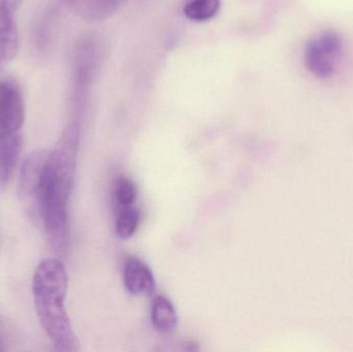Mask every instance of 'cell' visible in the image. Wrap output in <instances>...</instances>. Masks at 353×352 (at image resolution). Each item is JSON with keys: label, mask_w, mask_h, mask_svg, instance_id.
Instances as JSON below:
<instances>
[{"label": "cell", "mask_w": 353, "mask_h": 352, "mask_svg": "<svg viewBox=\"0 0 353 352\" xmlns=\"http://www.w3.org/2000/svg\"><path fill=\"white\" fill-rule=\"evenodd\" d=\"M124 284L132 295H151L154 293V276L150 268L142 260L137 258H130L126 260L123 272Z\"/></svg>", "instance_id": "cell-6"}, {"label": "cell", "mask_w": 353, "mask_h": 352, "mask_svg": "<svg viewBox=\"0 0 353 352\" xmlns=\"http://www.w3.org/2000/svg\"><path fill=\"white\" fill-rule=\"evenodd\" d=\"M97 66V48L94 41L84 39L79 43L74 59V105L81 112L86 103L89 89Z\"/></svg>", "instance_id": "cell-4"}, {"label": "cell", "mask_w": 353, "mask_h": 352, "mask_svg": "<svg viewBox=\"0 0 353 352\" xmlns=\"http://www.w3.org/2000/svg\"><path fill=\"white\" fill-rule=\"evenodd\" d=\"M116 196L122 208L132 206L137 198V187L134 182L130 179L121 180L116 189Z\"/></svg>", "instance_id": "cell-16"}, {"label": "cell", "mask_w": 353, "mask_h": 352, "mask_svg": "<svg viewBox=\"0 0 353 352\" xmlns=\"http://www.w3.org/2000/svg\"><path fill=\"white\" fill-rule=\"evenodd\" d=\"M151 320L155 330L170 334L176 330L178 315L173 304L165 297H157L151 307Z\"/></svg>", "instance_id": "cell-9"}, {"label": "cell", "mask_w": 353, "mask_h": 352, "mask_svg": "<svg viewBox=\"0 0 353 352\" xmlns=\"http://www.w3.org/2000/svg\"><path fill=\"white\" fill-rule=\"evenodd\" d=\"M49 151L41 149L27 156L19 176V198L25 210L35 220H39V196Z\"/></svg>", "instance_id": "cell-3"}, {"label": "cell", "mask_w": 353, "mask_h": 352, "mask_svg": "<svg viewBox=\"0 0 353 352\" xmlns=\"http://www.w3.org/2000/svg\"><path fill=\"white\" fill-rule=\"evenodd\" d=\"M80 127L70 124L57 146L49 151L39 196V220L56 252L64 254L70 246L68 204L74 186Z\"/></svg>", "instance_id": "cell-1"}, {"label": "cell", "mask_w": 353, "mask_h": 352, "mask_svg": "<svg viewBox=\"0 0 353 352\" xmlns=\"http://www.w3.org/2000/svg\"><path fill=\"white\" fill-rule=\"evenodd\" d=\"M123 0H85L80 10L88 21H101L111 16Z\"/></svg>", "instance_id": "cell-12"}, {"label": "cell", "mask_w": 353, "mask_h": 352, "mask_svg": "<svg viewBox=\"0 0 353 352\" xmlns=\"http://www.w3.org/2000/svg\"><path fill=\"white\" fill-rule=\"evenodd\" d=\"M63 1L66 2L68 6H72V8H80L84 3L85 0H63Z\"/></svg>", "instance_id": "cell-18"}, {"label": "cell", "mask_w": 353, "mask_h": 352, "mask_svg": "<svg viewBox=\"0 0 353 352\" xmlns=\"http://www.w3.org/2000/svg\"><path fill=\"white\" fill-rule=\"evenodd\" d=\"M68 285L64 265L57 258H46L33 275V301L39 322L56 349L78 351L80 342L64 305Z\"/></svg>", "instance_id": "cell-2"}, {"label": "cell", "mask_w": 353, "mask_h": 352, "mask_svg": "<svg viewBox=\"0 0 353 352\" xmlns=\"http://www.w3.org/2000/svg\"><path fill=\"white\" fill-rule=\"evenodd\" d=\"M3 342H2L1 335H0V351H3Z\"/></svg>", "instance_id": "cell-19"}, {"label": "cell", "mask_w": 353, "mask_h": 352, "mask_svg": "<svg viewBox=\"0 0 353 352\" xmlns=\"http://www.w3.org/2000/svg\"><path fill=\"white\" fill-rule=\"evenodd\" d=\"M24 121L22 94L12 83L0 81V136L18 134Z\"/></svg>", "instance_id": "cell-5"}, {"label": "cell", "mask_w": 353, "mask_h": 352, "mask_svg": "<svg viewBox=\"0 0 353 352\" xmlns=\"http://www.w3.org/2000/svg\"><path fill=\"white\" fill-rule=\"evenodd\" d=\"M140 212L132 206L124 207L116 222V231L122 239H130L138 229Z\"/></svg>", "instance_id": "cell-14"}, {"label": "cell", "mask_w": 353, "mask_h": 352, "mask_svg": "<svg viewBox=\"0 0 353 352\" xmlns=\"http://www.w3.org/2000/svg\"><path fill=\"white\" fill-rule=\"evenodd\" d=\"M316 39L321 49L334 59L341 56L342 52H343V41L338 33L334 32V31H327Z\"/></svg>", "instance_id": "cell-15"}, {"label": "cell", "mask_w": 353, "mask_h": 352, "mask_svg": "<svg viewBox=\"0 0 353 352\" xmlns=\"http://www.w3.org/2000/svg\"><path fill=\"white\" fill-rule=\"evenodd\" d=\"M19 45L18 28L14 21L0 25V68L14 59Z\"/></svg>", "instance_id": "cell-11"}, {"label": "cell", "mask_w": 353, "mask_h": 352, "mask_svg": "<svg viewBox=\"0 0 353 352\" xmlns=\"http://www.w3.org/2000/svg\"><path fill=\"white\" fill-rule=\"evenodd\" d=\"M305 63L311 74L319 79L330 78L335 72V59L321 49L317 39L307 43Z\"/></svg>", "instance_id": "cell-8"}, {"label": "cell", "mask_w": 353, "mask_h": 352, "mask_svg": "<svg viewBox=\"0 0 353 352\" xmlns=\"http://www.w3.org/2000/svg\"><path fill=\"white\" fill-rule=\"evenodd\" d=\"M23 0H0V25L14 22V14Z\"/></svg>", "instance_id": "cell-17"}, {"label": "cell", "mask_w": 353, "mask_h": 352, "mask_svg": "<svg viewBox=\"0 0 353 352\" xmlns=\"http://www.w3.org/2000/svg\"><path fill=\"white\" fill-rule=\"evenodd\" d=\"M56 18L57 10L55 8H48L41 14V18L37 22L34 27L35 47L39 53H46L51 47L54 39V33L56 28Z\"/></svg>", "instance_id": "cell-10"}, {"label": "cell", "mask_w": 353, "mask_h": 352, "mask_svg": "<svg viewBox=\"0 0 353 352\" xmlns=\"http://www.w3.org/2000/svg\"><path fill=\"white\" fill-rule=\"evenodd\" d=\"M22 138L20 132L0 136V186L8 185L20 157Z\"/></svg>", "instance_id": "cell-7"}, {"label": "cell", "mask_w": 353, "mask_h": 352, "mask_svg": "<svg viewBox=\"0 0 353 352\" xmlns=\"http://www.w3.org/2000/svg\"><path fill=\"white\" fill-rule=\"evenodd\" d=\"M220 8V0H192L184 8V14L189 20H210L216 16Z\"/></svg>", "instance_id": "cell-13"}]
</instances>
